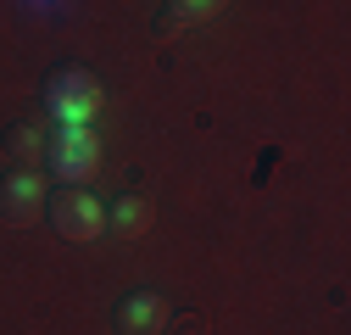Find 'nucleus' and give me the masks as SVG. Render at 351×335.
Returning <instances> with one entry per match:
<instances>
[{
	"label": "nucleus",
	"mask_w": 351,
	"mask_h": 335,
	"mask_svg": "<svg viewBox=\"0 0 351 335\" xmlns=\"http://www.w3.org/2000/svg\"><path fill=\"white\" fill-rule=\"evenodd\" d=\"M101 101H106L101 95V78L90 67L67 62V67L45 73V112H51V123H95Z\"/></svg>",
	"instance_id": "obj_1"
},
{
	"label": "nucleus",
	"mask_w": 351,
	"mask_h": 335,
	"mask_svg": "<svg viewBox=\"0 0 351 335\" xmlns=\"http://www.w3.org/2000/svg\"><path fill=\"white\" fill-rule=\"evenodd\" d=\"M45 162H51V174L67 179V185H84L95 174V162H101V140L90 123H56V129L45 135Z\"/></svg>",
	"instance_id": "obj_2"
},
{
	"label": "nucleus",
	"mask_w": 351,
	"mask_h": 335,
	"mask_svg": "<svg viewBox=\"0 0 351 335\" xmlns=\"http://www.w3.org/2000/svg\"><path fill=\"white\" fill-rule=\"evenodd\" d=\"M51 224H56L67 240H95V235H106V201H101L95 190L67 185L62 196H51Z\"/></svg>",
	"instance_id": "obj_3"
},
{
	"label": "nucleus",
	"mask_w": 351,
	"mask_h": 335,
	"mask_svg": "<svg viewBox=\"0 0 351 335\" xmlns=\"http://www.w3.org/2000/svg\"><path fill=\"white\" fill-rule=\"evenodd\" d=\"M39 213H45V174H39V168H12V174L0 179V218L23 229Z\"/></svg>",
	"instance_id": "obj_4"
},
{
	"label": "nucleus",
	"mask_w": 351,
	"mask_h": 335,
	"mask_svg": "<svg viewBox=\"0 0 351 335\" xmlns=\"http://www.w3.org/2000/svg\"><path fill=\"white\" fill-rule=\"evenodd\" d=\"M167 324V302L156 290H128L117 302V335H162Z\"/></svg>",
	"instance_id": "obj_5"
},
{
	"label": "nucleus",
	"mask_w": 351,
	"mask_h": 335,
	"mask_svg": "<svg viewBox=\"0 0 351 335\" xmlns=\"http://www.w3.org/2000/svg\"><path fill=\"white\" fill-rule=\"evenodd\" d=\"M229 0H162V12H156V34L167 39V34H179V28H195V23H212L217 12H223Z\"/></svg>",
	"instance_id": "obj_6"
},
{
	"label": "nucleus",
	"mask_w": 351,
	"mask_h": 335,
	"mask_svg": "<svg viewBox=\"0 0 351 335\" xmlns=\"http://www.w3.org/2000/svg\"><path fill=\"white\" fill-rule=\"evenodd\" d=\"M151 218H156V207H151L140 190H128V196H117V201L106 207V229H117L123 240L145 235V229H151Z\"/></svg>",
	"instance_id": "obj_7"
},
{
	"label": "nucleus",
	"mask_w": 351,
	"mask_h": 335,
	"mask_svg": "<svg viewBox=\"0 0 351 335\" xmlns=\"http://www.w3.org/2000/svg\"><path fill=\"white\" fill-rule=\"evenodd\" d=\"M6 146H12L17 168H39L45 162V129H39V123H17V129L6 135Z\"/></svg>",
	"instance_id": "obj_8"
},
{
	"label": "nucleus",
	"mask_w": 351,
	"mask_h": 335,
	"mask_svg": "<svg viewBox=\"0 0 351 335\" xmlns=\"http://www.w3.org/2000/svg\"><path fill=\"white\" fill-rule=\"evenodd\" d=\"M167 335H206V319L201 313H184V319H173V324H162Z\"/></svg>",
	"instance_id": "obj_9"
}]
</instances>
